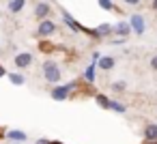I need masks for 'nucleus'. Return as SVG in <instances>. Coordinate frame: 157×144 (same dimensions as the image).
Masks as SVG:
<instances>
[{
	"label": "nucleus",
	"mask_w": 157,
	"mask_h": 144,
	"mask_svg": "<svg viewBox=\"0 0 157 144\" xmlns=\"http://www.w3.org/2000/svg\"><path fill=\"white\" fill-rule=\"evenodd\" d=\"M50 13H52L50 2H37V7H35V17H37L39 22H41V20H48Z\"/></svg>",
	"instance_id": "nucleus-6"
},
{
	"label": "nucleus",
	"mask_w": 157,
	"mask_h": 144,
	"mask_svg": "<svg viewBox=\"0 0 157 144\" xmlns=\"http://www.w3.org/2000/svg\"><path fill=\"white\" fill-rule=\"evenodd\" d=\"M95 30H97V37H99V39H105V37L114 35V26H112V24H108V22L99 24V26H97Z\"/></svg>",
	"instance_id": "nucleus-10"
},
{
	"label": "nucleus",
	"mask_w": 157,
	"mask_h": 144,
	"mask_svg": "<svg viewBox=\"0 0 157 144\" xmlns=\"http://www.w3.org/2000/svg\"><path fill=\"white\" fill-rule=\"evenodd\" d=\"M129 26H131V32H136V35H144V30H146V20H144L140 13H133L131 20H129Z\"/></svg>",
	"instance_id": "nucleus-4"
},
{
	"label": "nucleus",
	"mask_w": 157,
	"mask_h": 144,
	"mask_svg": "<svg viewBox=\"0 0 157 144\" xmlns=\"http://www.w3.org/2000/svg\"><path fill=\"white\" fill-rule=\"evenodd\" d=\"M39 52L41 54H52V52H56V45L52 41H48V39H41L39 41Z\"/></svg>",
	"instance_id": "nucleus-14"
},
{
	"label": "nucleus",
	"mask_w": 157,
	"mask_h": 144,
	"mask_svg": "<svg viewBox=\"0 0 157 144\" xmlns=\"http://www.w3.org/2000/svg\"><path fill=\"white\" fill-rule=\"evenodd\" d=\"M97 2H99V7L103 11H116V5L112 2V0H97Z\"/></svg>",
	"instance_id": "nucleus-19"
},
{
	"label": "nucleus",
	"mask_w": 157,
	"mask_h": 144,
	"mask_svg": "<svg viewBox=\"0 0 157 144\" xmlns=\"http://www.w3.org/2000/svg\"><path fill=\"white\" fill-rule=\"evenodd\" d=\"M114 35L127 39V37L131 35V26H129V22H118V24H114Z\"/></svg>",
	"instance_id": "nucleus-9"
},
{
	"label": "nucleus",
	"mask_w": 157,
	"mask_h": 144,
	"mask_svg": "<svg viewBox=\"0 0 157 144\" xmlns=\"http://www.w3.org/2000/svg\"><path fill=\"white\" fill-rule=\"evenodd\" d=\"M142 144H157V140H142Z\"/></svg>",
	"instance_id": "nucleus-26"
},
{
	"label": "nucleus",
	"mask_w": 157,
	"mask_h": 144,
	"mask_svg": "<svg viewBox=\"0 0 157 144\" xmlns=\"http://www.w3.org/2000/svg\"><path fill=\"white\" fill-rule=\"evenodd\" d=\"M63 20H65V24H67V26H69L73 32H84V26H82L78 20H73V17H71L67 11H63Z\"/></svg>",
	"instance_id": "nucleus-7"
},
{
	"label": "nucleus",
	"mask_w": 157,
	"mask_h": 144,
	"mask_svg": "<svg viewBox=\"0 0 157 144\" xmlns=\"http://www.w3.org/2000/svg\"><path fill=\"white\" fill-rule=\"evenodd\" d=\"M50 144H65V142H60V140H50Z\"/></svg>",
	"instance_id": "nucleus-28"
},
{
	"label": "nucleus",
	"mask_w": 157,
	"mask_h": 144,
	"mask_svg": "<svg viewBox=\"0 0 157 144\" xmlns=\"http://www.w3.org/2000/svg\"><path fill=\"white\" fill-rule=\"evenodd\" d=\"M95 80H97V63L88 65V67H86V71H84V82L95 84Z\"/></svg>",
	"instance_id": "nucleus-12"
},
{
	"label": "nucleus",
	"mask_w": 157,
	"mask_h": 144,
	"mask_svg": "<svg viewBox=\"0 0 157 144\" xmlns=\"http://www.w3.org/2000/svg\"><path fill=\"white\" fill-rule=\"evenodd\" d=\"M5 138H9L11 142H17V144H22V142L28 140V135H26L24 131H20V129H9V131L5 133Z\"/></svg>",
	"instance_id": "nucleus-8"
},
{
	"label": "nucleus",
	"mask_w": 157,
	"mask_h": 144,
	"mask_svg": "<svg viewBox=\"0 0 157 144\" xmlns=\"http://www.w3.org/2000/svg\"><path fill=\"white\" fill-rule=\"evenodd\" d=\"M73 88H75V82H69V84H56L50 93V97L54 101H65L73 95Z\"/></svg>",
	"instance_id": "nucleus-2"
},
{
	"label": "nucleus",
	"mask_w": 157,
	"mask_h": 144,
	"mask_svg": "<svg viewBox=\"0 0 157 144\" xmlns=\"http://www.w3.org/2000/svg\"><path fill=\"white\" fill-rule=\"evenodd\" d=\"M148 65H151V69H153V71H157V54L151 58V63H148Z\"/></svg>",
	"instance_id": "nucleus-22"
},
{
	"label": "nucleus",
	"mask_w": 157,
	"mask_h": 144,
	"mask_svg": "<svg viewBox=\"0 0 157 144\" xmlns=\"http://www.w3.org/2000/svg\"><path fill=\"white\" fill-rule=\"evenodd\" d=\"M43 78L50 82V84H60L63 80V73H60V67L56 60H43Z\"/></svg>",
	"instance_id": "nucleus-1"
},
{
	"label": "nucleus",
	"mask_w": 157,
	"mask_h": 144,
	"mask_svg": "<svg viewBox=\"0 0 157 144\" xmlns=\"http://www.w3.org/2000/svg\"><path fill=\"white\" fill-rule=\"evenodd\" d=\"M125 88H127L125 82H114V84H112V90H114V93H123Z\"/></svg>",
	"instance_id": "nucleus-20"
},
{
	"label": "nucleus",
	"mask_w": 157,
	"mask_h": 144,
	"mask_svg": "<svg viewBox=\"0 0 157 144\" xmlns=\"http://www.w3.org/2000/svg\"><path fill=\"white\" fill-rule=\"evenodd\" d=\"M123 43H125V39H123V37H118V39H112V41H110V45H123Z\"/></svg>",
	"instance_id": "nucleus-21"
},
{
	"label": "nucleus",
	"mask_w": 157,
	"mask_h": 144,
	"mask_svg": "<svg viewBox=\"0 0 157 144\" xmlns=\"http://www.w3.org/2000/svg\"><path fill=\"white\" fill-rule=\"evenodd\" d=\"M11 144H17V142H11Z\"/></svg>",
	"instance_id": "nucleus-30"
},
{
	"label": "nucleus",
	"mask_w": 157,
	"mask_h": 144,
	"mask_svg": "<svg viewBox=\"0 0 157 144\" xmlns=\"http://www.w3.org/2000/svg\"><path fill=\"white\" fill-rule=\"evenodd\" d=\"M35 144H50V140H45V138H39Z\"/></svg>",
	"instance_id": "nucleus-23"
},
{
	"label": "nucleus",
	"mask_w": 157,
	"mask_h": 144,
	"mask_svg": "<svg viewBox=\"0 0 157 144\" xmlns=\"http://www.w3.org/2000/svg\"><path fill=\"white\" fill-rule=\"evenodd\" d=\"M114 65H116V60H114L112 56H101V58L97 60V67H99L101 71H110V69H114Z\"/></svg>",
	"instance_id": "nucleus-11"
},
{
	"label": "nucleus",
	"mask_w": 157,
	"mask_h": 144,
	"mask_svg": "<svg viewBox=\"0 0 157 144\" xmlns=\"http://www.w3.org/2000/svg\"><path fill=\"white\" fill-rule=\"evenodd\" d=\"M24 7H26V0H11L9 2V11L11 13H20Z\"/></svg>",
	"instance_id": "nucleus-18"
},
{
	"label": "nucleus",
	"mask_w": 157,
	"mask_h": 144,
	"mask_svg": "<svg viewBox=\"0 0 157 144\" xmlns=\"http://www.w3.org/2000/svg\"><path fill=\"white\" fill-rule=\"evenodd\" d=\"M95 103H97L101 110H108V108H110V97L103 95V93H97V95H95Z\"/></svg>",
	"instance_id": "nucleus-16"
},
{
	"label": "nucleus",
	"mask_w": 157,
	"mask_h": 144,
	"mask_svg": "<svg viewBox=\"0 0 157 144\" xmlns=\"http://www.w3.org/2000/svg\"><path fill=\"white\" fill-rule=\"evenodd\" d=\"M13 65H15V69H28V67L33 65V54H30V52H20V54H15Z\"/></svg>",
	"instance_id": "nucleus-5"
},
{
	"label": "nucleus",
	"mask_w": 157,
	"mask_h": 144,
	"mask_svg": "<svg viewBox=\"0 0 157 144\" xmlns=\"http://www.w3.org/2000/svg\"><path fill=\"white\" fill-rule=\"evenodd\" d=\"M5 75H7V69H5L2 65H0V78H5Z\"/></svg>",
	"instance_id": "nucleus-25"
},
{
	"label": "nucleus",
	"mask_w": 157,
	"mask_h": 144,
	"mask_svg": "<svg viewBox=\"0 0 157 144\" xmlns=\"http://www.w3.org/2000/svg\"><path fill=\"white\" fill-rule=\"evenodd\" d=\"M7 78H9V82H11L13 86H24V84H26V78H24L22 73H15V71H13V73H7Z\"/></svg>",
	"instance_id": "nucleus-15"
},
{
	"label": "nucleus",
	"mask_w": 157,
	"mask_h": 144,
	"mask_svg": "<svg viewBox=\"0 0 157 144\" xmlns=\"http://www.w3.org/2000/svg\"><path fill=\"white\" fill-rule=\"evenodd\" d=\"M56 32V24L52 22V20H41L39 22V26H37V37L39 39H48V37H52Z\"/></svg>",
	"instance_id": "nucleus-3"
},
{
	"label": "nucleus",
	"mask_w": 157,
	"mask_h": 144,
	"mask_svg": "<svg viewBox=\"0 0 157 144\" xmlns=\"http://www.w3.org/2000/svg\"><path fill=\"white\" fill-rule=\"evenodd\" d=\"M123 2H127V5H140V0H123Z\"/></svg>",
	"instance_id": "nucleus-24"
},
{
	"label": "nucleus",
	"mask_w": 157,
	"mask_h": 144,
	"mask_svg": "<svg viewBox=\"0 0 157 144\" xmlns=\"http://www.w3.org/2000/svg\"><path fill=\"white\" fill-rule=\"evenodd\" d=\"M108 110H112V112H116V114H125V112H127L125 103H121V101H116V99H110V108H108Z\"/></svg>",
	"instance_id": "nucleus-17"
},
{
	"label": "nucleus",
	"mask_w": 157,
	"mask_h": 144,
	"mask_svg": "<svg viewBox=\"0 0 157 144\" xmlns=\"http://www.w3.org/2000/svg\"><path fill=\"white\" fill-rule=\"evenodd\" d=\"M142 135H144V140H157V125H153V123L144 125Z\"/></svg>",
	"instance_id": "nucleus-13"
},
{
	"label": "nucleus",
	"mask_w": 157,
	"mask_h": 144,
	"mask_svg": "<svg viewBox=\"0 0 157 144\" xmlns=\"http://www.w3.org/2000/svg\"><path fill=\"white\" fill-rule=\"evenodd\" d=\"M151 7H153V11H157V0H153V2H151Z\"/></svg>",
	"instance_id": "nucleus-27"
},
{
	"label": "nucleus",
	"mask_w": 157,
	"mask_h": 144,
	"mask_svg": "<svg viewBox=\"0 0 157 144\" xmlns=\"http://www.w3.org/2000/svg\"><path fill=\"white\" fill-rule=\"evenodd\" d=\"M5 133H7V131H5L2 127H0V140H2V138H5Z\"/></svg>",
	"instance_id": "nucleus-29"
}]
</instances>
